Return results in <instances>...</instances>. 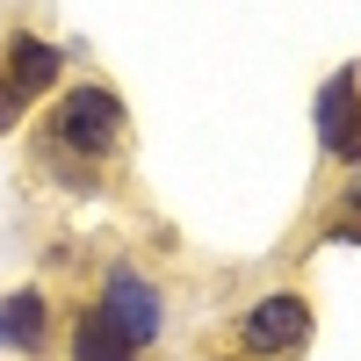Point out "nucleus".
Masks as SVG:
<instances>
[{"mask_svg":"<svg viewBox=\"0 0 361 361\" xmlns=\"http://www.w3.org/2000/svg\"><path fill=\"white\" fill-rule=\"evenodd\" d=\"M44 137H51V166L66 173L73 188H102V173L130 152V109L116 102V87L87 80V87H66V94H58Z\"/></svg>","mask_w":361,"mask_h":361,"instance_id":"f257e3e1","label":"nucleus"},{"mask_svg":"<svg viewBox=\"0 0 361 361\" xmlns=\"http://www.w3.org/2000/svg\"><path fill=\"white\" fill-rule=\"evenodd\" d=\"M15 123H22V94H15L8 66H0V130H15Z\"/></svg>","mask_w":361,"mask_h":361,"instance_id":"1a4fd4ad","label":"nucleus"},{"mask_svg":"<svg viewBox=\"0 0 361 361\" xmlns=\"http://www.w3.org/2000/svg\"><path fill=\"white\" fill-rule=\"evenodd\" d=\"M311 347V296L304 289H267L238 311V354L246 361H289Z\"/></svg>","mask_w":361,"mask_h":361,"instance_id":"7ed1b4c3","label":"nucleus"},{"mask_svg":"<svg viewBox=\"0 0 361 361\" xmlns=\"http://www.w3.org/2000/svg\"><path fill=\"white\" fill-rule=\"evenodd\" d=\"M0 354H29V361L51 354V296L37 282L0 296Z\"/></svg>","mask_w":361,"mask_h":361,"instance_id":"39448f33","label":"nucleus"},{"mask_svg":"<svg viewBox=\"0 0 361 361\" xmlns=\"http://www.w3.org/2000/svg\"><path fill=\"white\" fill-rule=\"evenodd\" d=\"M333 238H347V246H361V173L347 180V195H340V217H333Z\"/></svg>","mask_w":361,"mask_h":361,"instance_id":"6e6552de","label":"nucleus"},{"mask_svg":"<svg viewBox=\"0 0 361 361\" xmlns=\"http://www.w3.org/2000/svg\"><path fill=\"white\" fill-rule=\"evenodd\" d=\"M66 361H137V347L109 325V311L87 296V304H73L66 318Z\"/></svg>","mask_w":361,"mask_h":361,"instance_id":"0eeeda50","label":"nucleus"},{"mask_svg":"<svg viewBox=\"0 0 361 361\" xmlns=\"http://www.w3.org/2000/svg\"><path fill=\"white\" fill-rule=\"evenodd\" d=\"M94 304L109 311V325H116V333H123L137 354L152 347V340H166V296H159V282L145 275L137 260H123V253L102 260V289H94Z\"/></svg>","mask_w":361,"mask_h":361,"instance_id":"f03ea898","label":"nucleus"},{"mask_svg":"<svg viewBox=\"0 0 361 361\" xmlns=\"http://www.w3.org/2000/svg\"><path fill=\"white\" fill-rule=\"evenodd\" d=\"M318 145H325V159L361 166V73L354 66L318 87Z\"/></svg>","mask_w":361,"mask_h":361,"instance_id":"20e7f679","label":"nucleus"},{"mask_svg":"<svg viewBox=\"0 0 361 361\" xmlns=\"http://www.w3.org/2000/svg\"><path fill=\"white\" fill-rule=\"evenodd\" d=\"M0 66H8V80H15L22 102H37V94H58V80H66V51L44 44V37H29V29H15L8 51H0Z\"/></svg>","mask_w":361,"mask_h":361,"instance_id":"423d86ee","label":"nucleus"}]
</instances>
